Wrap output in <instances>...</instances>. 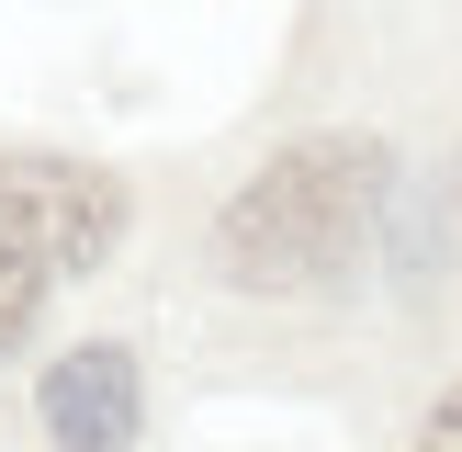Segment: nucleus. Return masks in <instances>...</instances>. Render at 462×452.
<instances>
[{"label":"nucleus","instance_id":"nucleus-1","mask_svg":"<svg viewBox=\"0 0 462 452\" xmlns=\"http://www.w3.org/2000/svg\"><path fill=\"white\" fill-rule=\"evenodd\" d=\"M373 215H383V147L373 136H305L237 181V203L215 215V260L248 294H305L361 260Z\"/></svg>","mask_w":462,"mask_h":452},{"label":"nucleus","instance_id":"nucleus-2","mask_svg":"<svg viewBox=\"0 0 462 452\" xmlns=\"http://www.w3.org/2000/svg\"><path fill=\"white\" fill-rule=\"evenodd\" d=\"M113 238H125V193L90 158H34V147L0 158V249H23L45 283L57 271H90Z\"/></svg>","mask_w":462,"mask_h":452},{"label":"nucleus","instance_id":"nucleus-3","mask_svg":"<svg viewBox=\"0 0 462 452\" xmlns=\"http://www.w3.org/2000/svg\"><path fill=\"white\" fill-rule=\"evenodd\" d=\"M135 419H147L135 351L79 339L68 362H45V429H57V452H125V441H135Z\"/></svg>","mask_w":462,"mask_h":452},{"label":"nucleus","instance_id":"nucleus-4","mask_svg":"<svg viewBox=\"0 0 462 452\" xmlns=\"http://www.w3.org/2000/svg\"><path fill=\"white\" fill-rule=\"evenodd\" d=\"M34 306H45V271L23 260V249H0V362L23 351V328H34Z\"/></svg>","mask_w":462,"mask_h":452},{"label":"nucleus","instance_id":"nucleus-5","mask_svg":"<svg viewBox=\"0 0 462 452\" xmlns=\"http://www.w3.org/2000/svg\"><path fill=\"white\" fill-rule=\"evenodd\" d=\"M418 452H462V384H451L440 407H429V429H418Z\"/></svg>","mask_w":462,"mask_h":452}]
</instances>
